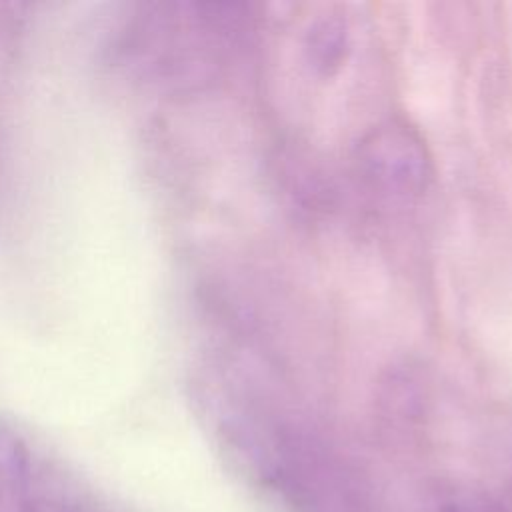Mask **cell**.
Wrapping results in <instances>:
<instances>
[{
	"instance_id": "6da1fadb",
	"label": "cell",
	"mask_w": 512,
	"mask_h": 512,
	"mask_svg": "<svg viewBox=\"0 0 512 512\" xmlns=\"http://www.w3.org/2000/svg\"><path fill=\"white\" fill-rule=\"evenodd\" d=\"M78 512H80V510H78Z\"/></svg>"
}]
</instances>
